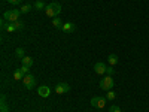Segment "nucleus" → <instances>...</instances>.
I'll return each mask as SVG.
<instances>
[{
  "label": "nucleus",
  "mask_w": 149,
  "mask_h": 112,
  "mask_svg": "<svg viewBox=\"0 0 149 112\" xmlns=\"http://www.w3.org/2000/svg\"><path fill=\"white\" fill-rule=\"evenodd\" d=\"M19 15H21L19 9H9V10H6L3 14V20H6L9 22H15V21H18Z\"/></svg>",
  "instance_id": "nucleus-1"
},
{
  "label": "nucleus",
  "mask_w": 149,
  "mask_h": 112,
  "mask_svg": "<svg viewBox=\"0 0 149 112\" xmlns=\"http://www.w3.org/2000/svg\"><path fill=\"white\" fill-rule=\"evenodd\" d=\"M113 84H115L113 78L109 76V75H106V76L100 81V88H102V90H104V91H109V90L113 88Z\"/></svg>",
  "instance_id": "nucleus-2"
},
{
  "label": "nucleus",
  "mask_w": 149,
  "mask_h": 112,
  "mask_svg": "<svg viewBox=\"0 0 149 112\" xmlns=\"http://www.w3.org/2000/svg\"><path fill=\"white\" fill-rule=\"evenodd\" d=\"M106 100H107L106 97L94 96V97L91 99V105H93V108H97V109H103V108H104V105H106Z\"/></svg>",
  "instance_id": "nucleus-3"
},
{
  "label": "nucleus",
  "mask_w": 149,
  "mask_h": 112,
  "mask_svg": "<svg viewBox=\"0 0 149 112\" xmlns=\"http://www.w3.org/2000/svg\"><path fill=\"white\" fill-rule=\"evenodd\" d=\"M22 84H24V87H26L27 90H33V87L36 85V78L33 76V75L27 73L26 76L22 78Z\"/></svg>",
  "instance_id": "nucleus-4"
},
{
  "label": "nucleus",
  "mask_w": 149,
  "mask_h": 112,
  "mask_svg": "<svg viewBox=\"0 0 149 112\" xmlns=\"http://www.w3.org/2000/svg\"><path fill=\"white\" fill-rule=\"evenodd\" d=\"M69 91H70V85L66 84V82H58L55 85V93L57 94H66Z\"/></svg>",
  "instance_id": "nucleus-5"
},
{
  "label": "nucleus",
  "mask_w": 149,
  "mask_h": 112,
  "mask_svg": "<svg viewBox=\"0 0 149 112\" xmlns=\"http://www.w3.org/2000/svg\"><path fill=\"white\" fill-rule=\"evenodd\" d=\"M106 67H107V66H106L104 63L98 61V63H95V64H94V67H93V69H94V72H95L97 75H106Z\"/></svg>",
  "instance_id": "nucleus-6"
},
{
  "label": "nucleus",
  "mask_w": 149,
  "mask_h": 112,
  "mask_svg": "<svg viewBox=\"0 0 149 112\" xmlns=\"http://www.w3.org/2000/svg\"><path fill=\"white\" fill-rule=\"evenodd\" d=\"M37 94H39L40 97H49V94H51V88H49L48 85H42L37 88Z\"/></svg>",
  "instance_id": "nucleus-7"
},
{
  "label": "nucleus",
  "mask_w": 149,
  "mask_h": 112,
  "mask_svg": "<svg viewBox=\"0 0 149 112\" xmlns=\"http://www.w3.org/2000/svg\"><path fill=\"white\" fill-rule=\"evenodd\" d=\"M45 15L49 17V18H55V17H57V12H55L52 3H51V5H46V8H45Z\"/></svg>",
  "instance_id": "nucleus-8"
},
{
  "label": "nucleus",
  "mask_w": 149,
  "mask_h": 112,
  "mask_svg": "<svg viewBox=\"0 0 149 112\" xmlns=\"http://www.w3.org/2000/svg\"><path fill=\"white\" fill-rule=\"evenodd\" d=\"M63 30L64 33H73L74 30H76V26H74L73 22H70V21H67V22H64V26H63Z\"/></svg>",
  "instance_id": "nucleus-9"
},
{
  "label": "nucleus",
  "mask_w": 149,
  "mask_h": 112,
  "mask_svg": "<svg viewBox=\"0 0 149 112\" xmlns=\"http://www.w3.org/2000/svg\"><path fill=\"white\" fill-rule=\"evenodd\" d=\"M0 111L2 112H9V108H8V103H6V96L2 94L0 97Z\"/></svg>",
  "instance_id": "nucleus-10"
},
{
  "label": "nucleus",
  "mask_w": 149,
  "mask_h": 112,
  "mask_svg": "<svg viewBox=\"0 0 149 112\" xmlns=\"http://www.w3.org/2000/svg\"><path fill=\"white\" fill-rule=\"evenodd\" d=\"M107 63H109V66H116V64H118V57H116V54H109Z\"/></svg>",
  "instance_id": "nucleus-11"
},
{
  "label": "nucleus",
  "mask_w": 149,
  "mask_h": 112,
  "mask_svg": "<svg viewBox=\"0 0 149 112\" xmlns=\"http://www.w3.org/2000/svg\"><path fill=\"white\" fill-rule=\"evenodd\" d=\"M21 63H22V66L31 67L33 66V57H24V58H21Z\"/></svg>",
  "instance_id": "nucleus-12"
},
{
  "label": "nucleus",
  "mask_w": 149,
  "mask_h": 112,
  "mask_svg": "<svg viewBox=\"0 0 149 112\" xmlns=\"http://www.w3.org/2000/svg\"><path fill=\"white\" fill-rule=\"evenodd\" d=\"M24 76H26V75H24V72H22L21 69H17V70L14 72V79H15V81H22Z\"/></svg>",
  "instance_id": "nucleus-13"
},
{
  "label": "nucleus",
  "mask_w": 149,
  "mask_h": 112,
  "mask_svg": "<svg viewBox=\"0 0 149 112\" xmlns=\"http://www.w3.org/2000/svg\"><path fill=\"white\" fill-rule=\"evenodd\" d=\"M52 26L55 27V29H63V26H64V22L61 21L58 17H55V18H52Z\"/></svg>",
  "instance_id": "nucleus-14"
},
{
  "label": "nucleus",
  "mask_w": 149,
  "mask_h": 112,
  "mask_svg": "<svg viewBox=\"0 0 149 112\" xmlns=\"http://www.w3.org/2000/svg\"><path fill=\"white\" fill-rule=\"evenodd\" d=\"M33 8L36 9V10H45V3L42 2V0H37V2H34V5H33Z\"/></svg>",
  "instance_id": "nucleus-15"
},
{
  "label": "nucleus",
  "mask_w": 149,
  "mask_h": 112,
  "mask_svg": "<svg viewBox=\"0 0 149 112\" xmlns=\"http://www.w3.org/2000/svg\"><path fill=\"white\" fill-rule=\"evenodd\" d=\"M31 9H34V8H33V5H22L19 10H21V14H29V12H30Z\"/></svg>",
  "instance_id": "nucleus-16"
},
{
  "label": "nucleus",
  "mask_w": 149,
  "mask_h": 112,
  "mask_svg": "<svg viewBox=\"0 0 149 112\" xmlns=\"http://www.w3.org/2000/svg\"><path fill=\"white\" fill-rule=\"evenodd\" d=\"M106 99H107V100H115V99H116V93L113 90H109L106 93Z\"/></svg>",
  "instance_id": "nucleus-17"
},
{
  "label": "nucleus",
  "mask_w": 149,
  "mask_h": 112,
  "mask_svg": "<svg viewBox=\"0 0 149 112\" xmlns=\"http://www.w3.org/2000/svg\"><path fill=\"white\" fill-rule=\"evenodd\" d=\"M17 29H15V26H14V24H12V22H8V26H6V32L8 33H14Z\"/></svg>",
  "instance_id": "nucleus-18"
},
{
  "label": "nucleus",
  "mask_w": 149,
  "mask_h": 112,
  "mask_svg": "<svg viewBox=\"0 0 149 112\" xmlns=\"http://www.w3.org/2000/svg\"><path fill=\"white\" fill-rule=\"evenodd\" d=\"M15 54H17L18 58H24V57H26V55H24V49H22V48H17Z\"/></svg>",
  "instance_id": "nucleus-19"
},
{
  "label": "nucleus",
  "mask_w": 149,
  "mask_h": 112,
  "mask_svg": "<svg viewBox=\"0 0 149 112\" xmlns=\"http://www.w3.org/2000/svg\"><path fill=\"white\" fill-rule=\"evenodd\" d=\"M52 6H54V9H55V12H57V17H58V15H60V12H61V5L57 3V2H54Z\"/></svg>",
  "instance_id": "nucleus-20"
},
{
  "label": "nucleus",
  "mask_w": 149,
  "mask_h": 112,
  "mask_svg": "<svg viewBox=\"0 0 149 112\" xmlns=\"http://www.w3.org/2000/svg\"><path fill=\"white\" fill-rule=\"evenodd\" d=\"M12 24H14V26H15V29L17 30H21V29H24V24L18 20V21H15V22H12Z\"/></svg>",
  "instance_id": "nucleus-21"
},
{
  "label": "nucleus",
  "mask_w": 149,
  "mask_h": 112,
  "mask_svg": "<svg viewBox=\"0 0 149 112\" xmlns=\"http://www.w3.org/2000/svg\"><path fill=\"white\" fill-rule=\"evenodd\" d=\"M109 112H122V111H121V108H119V106H116V105H112V106L109 108Z\"/></svg>",
  "instance_id": "nucleus-22"
},
{
  "label": "nucleus",
  "mask_w": 149,
  "mask_h": 112,
  "mask_svg": "<svg viewBox=\"0 0 149 112\" xmlns=\"http://www.w3.org/2000/svg\"><path fill=\"white\" fill-rule=\"evenodd\" d=\"M113 66H107L106 67V75H109V76H112V75H113Z\"/></svg>",
  "instance_id": "nucleus-23"
},
{
  "label": "nucleus",
  "mask_w": 149,
  "mask_h": 112,
  "mask_svg": "<svg viewBox=\"0 0 149 112\" xmlns=\"http://www.w3.org/2000/svg\"><path fill=\"white\" fill-rule=\"evenodd\" d=\"M8 22H9V21H6V20H2V21H0V26H2V29H3V30H6Z\"/></svg>",
  "instance_id": "nucleus-24"
},
{
  "label": "nucleus",
  "mask_w": 149,
  "mask_h": 112,
  "mask_svg": "<svg viewBox=\"0 0 149 112\" xmlns=\"http://www.w3.org/2000/svg\"><path fill=\"white\" fill-rule=\"evenodd\" d=\"M8 3H10V5H19L21 3V0H6Z\"/></svg>",
  "instance_id": "nucleus-25"
},
{
  "label": "nucleus",
  "mask_w": 149,
  "mask_h": 112,
  "mask_svg": "<svg viewBox=\"0 0 149 112\" xmlns=\"http://www.w3.org/2000/svg\"><path fill=\"white\" fill-rule=\"evenodd\" d=\"M21 70L24 72V75H27L29 70H30V67H27V66H21Z\"/></svg>",
  "instance_id": "nucleus-26"
}]
</instances>
